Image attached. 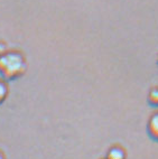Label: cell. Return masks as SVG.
<instances>
[{"label": "cell", "instance_id": "1", "mask_svg": "<svg viewBox=\"0 0 158 159\" xmlns=\"http://www.w3.org/2000/svg\"><path fill=\"white\" fill-rule=\"evenodd\" d=\"M27 70L24 55L17 51L5 52L0 55V76L7 81L17 80Z\"/></svg>", "mask_w": 158, "mask_h": 159}, {"label": "cell", "instance_id": "2", "mask_svg": "<svg viewBox=\"0 0 158 159\" xmlns=\"http://www.w3.org/2000/svg\"><path fill=\"white\" fill-rule=\"evenodd\" d=\"M147 131L152 140L158 142V111L155 112L148 120L147 123Z\"/></svg>", "mask_w": 158, "mask_h": 159}, {"label": "cell", "instance_id": "3", "mask_svg": "<svg viewBox=\"0 0 158 159\" xmlns=\"http://www.w3.org/2000/svg\"><path fill=\"white\" fill-rule=\"evenodd\" d=\"M105 159H126V151L119 146L111 147L108 150Z\"/></svg>", "mask_w": 158, "mask_h": 159}, {"label": "cell", "instance_id": "4", "mask_svg": "<svg viewBox=\"0 0 158 159\" xmlns=\"http://www.w3.org/2000/svg\"><path fill=\"white\" fill-rule=\"evenodd\" d=\"M148 103L152 107H158V85L150 89L148 93Z\"/></svg>", "mask_w": 158, "mask_h": 159}, {"label": "cell", "instance_id": "5", "mask_svg": "<svg viewBox=\"0 0 158 159\" xmlns=\"http://www.w3.org/2000/svg\"><path fill=\"white\" fill-rule=\"evenodd\" d=\"M9 90L7 83L3 80H0V104H2L6 101L7 97H8Z\"/></svg>", "mask_w": 158, "mask_h": 159}, {"label": "cell", "instance_id": "6", "mask_svg": "<svg viewBox=\"0 0 158 159\" xmlns=\"http://www.w3.org/2000/svg\"><path fill=\"white\" fill-rule=\"evenodd\" d=\"M5 49H6V47H5V45H3V44L0 43V55L2 54V53H5Z\"/></svg>", "mask_w": 158, "mask_h": 159}, {"label": "cell", "instance_id": "7", "mask_svg": "<svg viewBox=\"0 0 158 159\" xmlns=\"http://www.w3.org/2000/svg\"><path fill=\"white\" fill-rule=\"evenodd\" d=\"M0 159H5V156H3V153L0 151Z\"/></svg>", "mask_w": 158, "mask_h": 159}]
</instances>
